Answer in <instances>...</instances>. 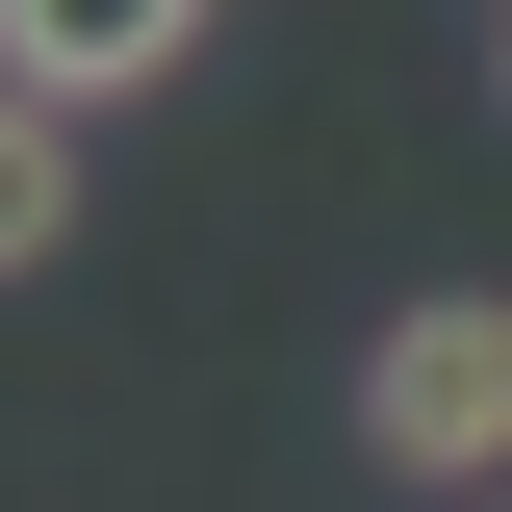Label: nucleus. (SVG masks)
<instances>
[{
    "label": "nucleus",
    "mask_w": 512,
    "mask_h": 512,
    "mask_svg": "<svg viewBox=\"0 0 512 512\" xmlns=\"http://www.w3.org/2000/svg\"><path fill=\"white\" fill-rule=\"evenodd\" d=\"M205 26H231V0H0V77L103 128V103H154V77H180Z\"/></svg>",
    "instance_id": "2"
},
{
    "label": "nucleus",
    "mask_w": 512,
    "mask_h": 512,
    "mask_svg": "<svg viewBox=\"0 0 512 512\" xmlns=\"http://www.w3.org/2000/svg\"><path fill=\"white\" fill-rule=\"evenodd\" d=\"M487 103H512V26H487Z\"/></svg>",
    "instance_id": "4"
},
{
    "label": "nucleus",
    "mask_w": 512,
    "mask_h": 512,
    "mask_svg": "<svg viewBox=\"0 0 512 512\" xmlns=\"http://www.w3.org/2000/svg\"><path fill=\"white\" fill-rule=\"evenodd\" d=\"M461 512H512V487H461Z\"/></svg>",
    "instance_id": "5"
},
{
    "label": "nucleus",
    "mask_w": 512,
    "mask_h": 512,
    "mask_svg": "<svg viewBox=\"0 0 512 512\" xmlns=\"http://www.w3.org/2000/svg\"><path fill=\"white\" fill-rule=\"evenodd\" d=\"M77 180H103V154H77V103H26V77H0V282H52V256H77Z\"/></svg>",
    "instance_id": "3"
},
{
    "label": "nucleus",
    "mask_w": 512,
    "mask_h": 512,
    "mask_svg": "<svg viewBox=\"0 0 512 512\" xmlns=\"http://www.w3.org/2000/svg\"><path fill=\"white\" fill-rule=\"evenodd\" d=\"M359 461L384 487H512V282H410V308L359 333Z\"/></svg>",
    "instance_id": "1"
}]
</instances>
